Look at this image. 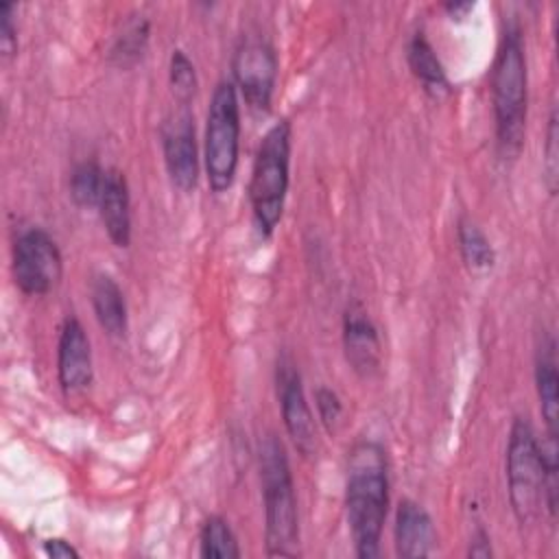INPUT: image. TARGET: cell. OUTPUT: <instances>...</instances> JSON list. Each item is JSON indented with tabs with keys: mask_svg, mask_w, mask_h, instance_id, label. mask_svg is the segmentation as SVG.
<instances>
[{
	"mask_svg": "<svg viewBox=\"0 0 559 559\" xmlns=\"http://www.w3.org/2000/svg\"><path fill=\"white\" fill-rule=\"evenodd\" d=\"M277 400L293 445L301 456H312L317 452L314 417L304 393L301 376L295 369V365L286 358L277 362Z\"/></svg>",
	"mask_w": 559,
	"mask_h": 559,
	"instance_id": "9c48e42d",
	"label": "cell"
},
{
	"mask_svg": "<svg viewBox=\"0 0 559 559\" xmlns=\"http://www.w3.org/2000/svg\"><path fill=\"white\" fill-rule=\"evenodd\" d=\"M507 487L515 520L533 524L544 504V461L537 435L526 417H515L507 443Z\"/></svg>",
	"mask_w": 559,
	"mask_h": 559,
	"instance_id": "8992f818",
	"label": "cell"
},
{
	"mask_svg": "<svg viewBox=\"0 0 559 559\" xmlns=\"http://www.w3.org/2000/svg\"><path fill=\"white\" fill-rule=\"evenodd\" d=\"M456 238H459L461 255L467 262V266L480 269V271L493 266V260H496L493 247L476 223H472L469 218H461L456 227Z\"/></svg>",
	"mask_w": 559,
	"mask_h": 559,
	"instance_id": "ffe728a7",
	"label": "cell"
},
{
	"mask_svg": "<svg viewBox=\"0 0 559 559\" xmlns=\"http://www.w3.org/2000/svg\"><path fill=\"white\" fill-rule=\"evenodd\" d=\"M240 151V105L231 81H218L205 120V177L210 190L223 194L231 188Z\"/></svg>",
	"mask_w": 559,
	"mask_h": 559,
	"instance_id": "5b68a950",
	"label": "cell"
},
{
	"mask_svg": "<svg viewBox=\"0 0 559 559\" xmlns=\"http://www.w3.org/2000/svg\"><path fill=\"white\" fill-rule=\"evenodd\" d=\"M146 44H148V22L135 20L122 31V35L116 37L109 50V59L118 68H133L142 59Z\"/></svg>",
	"mask_w": 559,
	"mask_h": 559,
	"instance_id": "44dd1931",
	"label": "cell"
},
{
	"mask_svg": "<svg viewBox=\"0 0 559 559\" xmlns=\"http://www.w3.org/2000/svg\"><path fill=\"white\" fill-rule=\"evenodd\" d=\"M474 2H448V4H443V9H445V13L452 17V20H463V17H467V13L469 11H474Z\"/></svg>",
	"mask_w": 559,
	"mask_h": 559,
	"instance_id": "83f0119b",
	"label": "cell"
},
{
	"mask_svg": "<svg viewBox=\"0 0 559 559\" xmlns=\"http://www.w3.org/2000/svg\"><path fill=\"white\" fill-rule=\"evenodd\" d=\"M343 349L349 367L360 378H373L382 365V345L378 336V328L369 319V314L352 304L343 317Z\"/></svg>",
	"mask_w": 559,
	"mask_h": 559,
	"instance_id": "7c38bea8",
	"label": "cell"
},
{
	"mask_svg": "<svg viewBox=\"0 0 559 559\" xmlns=\"http://www.w3.org/2000/svg\"><path fill=\"white\" fill-rule=\"evenodd\" d=\"M15 4L11 2H0V48L4 57L15 55L17 50V28L13 22Z\"/></svg>",
	"mask_w": 559,
	"mask_h": 559,
	"instance_id": "cb8c5ba5",
	"label": "cell"
},
{
	"mask_svg": "<svg viewBox=\"0 0 559 559\" xmlns=\"http://www.w3.org/2000/svg\"><path fill=\"white\" fill-rule=\"evenodd\" d=\"M406 59L415 79L421 83L428 96L441 98L450 92V81L443 70V63L439 61L432 44L426 39L424 33H415L411 37L406 48Z\"/></svg>",
	"mask_w": 559,
	"mask_h": 559,
	"instance_id": "2e32d148",
	"label": "cell"
},
{
	"mask_svg": "<svg viewBox=\"0 0 559 559\" xmlns=\"http://www.w3.org/2000/svg\"><path fill=\"white\" fill-rule=\"evenodd\" d=\"M63 275V258L55 238L41 227H28L13 245L15 286L31 297L50 293Z\"/></svg>",
	"mask_w": 559,
	"mask_h": 559,
	"instance_id": "52a82bcc",
	"label": "cell"
},
{
	"mask_svg": "<svg viewBox=\"0 0 559 559\" xmlns=\"http://www.w3.org/2000/svg\"><path fill=\"white\" fill-rule=\"evenodd\" d=\"M162 148H164V164L170 181L181 192L194 190L199 179V151H197L194 120L186 109L175 114V118L164 124Z\"/></svg>",
	"mask_w": 559,
	"mask_h": 559,
	"instance_id": "30bf717a",
	"label": "cell"
},
{
	"mask_svg": "<svg viewBox=\"0 0 559 559\" xmlns=\"http://www.w3.org/2000/svg\"><path fill=\"white\" fill-rule=\"evenodd\" d=\"M314 404H317V413H319L321 424L325 426L328 432H332L336 428V424L341 421V415H343L341 397L332 389L319 386L314 391Z\"/></svg>",
	"mask_w": 559,
	"mask_h": 559,
	"instance_id": "603a6c76",
	"label": "cell"
},
{
	"mask_svg": "<svg viewBox=\"0 0 559 559\" xmlns=\"http://www.w3.org/2000/svg\"><path fill=\"white\" fill-rule=\"evenodd\" d=\"M467 552H469V557H483V559H487V557L493 555V552H491V544H489V535H487L483 528H478V531L474 533Z\"/></svg>",
	"mask_w": 559,
	"mask_h": 559,
	"instance_id": "4316f807",
	"label": "cell"
},
{
	"mask_svg": "<svg viewBox=\"0 0 559 559\" xmlns=\"http://www.w3.org/2000/svg\"><path fill=\"white\" fill-rule=\"evenodd\" d=\"M231 72L234 85L240 90L245 103L255 111H269L277 79V55L273 46L260 37L242 39L234 52Z\"/></svg>",
	"mask_w": 559,
	"mask_h": 559,
	"instance_id": "ba28073f",
	"label": "cell"
},
{
	"mask_svg": "<svg viewBox=\"0 0 559 559\" xmlns=\"http://www.w3.org/2000/svg\"><path fill=\"white\" fill-rule=\"evenodd\" d=\"M201 557L205 559H238L240 548L229 522L221 515H210L201 528Z\"/></svg>",
	"mask_w": 559,
	"mask_h": 559,
	"instance_id": "ac0fdd59",
	"label": "cell"
},
{
	"mask_svg": "<svg viewBox=\"0 0 559 559\" xmlns=\"http://www.w3.org/2000/svg\"><path fill=\"white\" fill-rule=\"evenodd\" d=\"M98 212L109 240L116 247H129L131 242V197L127 177L116 170H105V183L98 201Z\"/></svg>",
	"mask_w": 559,
	"mask_h": 559,
	"instance_id": "4fadbf2b",
	"label": "cell"
},
{
	"mask_svg": "<svg viewBox=\"0 0 559 559\" xmlns=\"http://www.w3.org/2000/svg\"><path fill=\"white\" fill-rule=\"evenodd\" d=\"M435 526L428 511L415 500H402L395 513V550L402 559H421L432 552Z\"/></svg>",
	"mask_w": 559,
	"mask_h": 559,
	"instance_id": "5bb4252c",
	"label": "cell"
},
{
	"mask_svg": "<svg viewBox=\"0 0 559 559\" xmlns=\"http://www.w3.org/2000/svg\"><path fill=\"white\" fill-rule=\"evenodd\" d=\"M44 552L52 559H79V550L61 539V537H50V539H44Z\"/></svg>",
	"mask_w": 559,
	"mask_h": 559,
	"instance_id": "484cf974",
	"label": "cell"
},
{
	"mask_svg": "<svg viewBox=\"0 0 559 559\" xmlns=\"http://www.w3.org/2000/svg\"><path fill=\"white\" fill-rule=\"evenodd\" d=\"M57 376L66 393H79L92 384V345L76 317H68L61 325L57 347Z\"/></svg>",
	"mask_w": 559,
	"mask_h": 559,
	"instance_id": "8fae6325",
	"label": "cell"
},
{
	"mask_svg": "<svg viewBox=\"0 0 559 559\" xmlns=\"http://www.w3.org/2000/svg\"><path fill=\"white\" fill-rule=\"evenodd\" d=\"M389 507V469L380 443L362 441L354 445L347 463L345 511L360 559H373L380 552L382 526Z\"/></svg>",
	"mask_w": 559,
	"mask_h": 559,
	"instance_id": "6da1fadb",
	"label": "cell"
},
{
	"mask_svg": "<svg viewBox=\"0 0 559 559\" xmlns=\"http://www.w3.org/2000/svg\"><path fill=\"white\" fill-rule=\"evenodd\" d=\"M293 129L286 118L275 122L262 138L249 179V203L260 236H273L282 221L290 181Z\"/></svg>",
	"mask_w": 559,
	"mask_h": 559,
	"instance_id": "277c9868",
	"label": "cell"
},
{
	"mask_svg": "<svg viewBox=\"0 0 559 559\" xmlns=\"http://www.w3.org/2000/svg\"><path fill=\"white\" fill-rule=\"evenodd\" d=\"M260 483L264 498V542L269 557H297L299 515L290 463L282 441L266 435L258 448Z\"/></svg>",
	"mask_w": 559,
	"mask_h": 559,
	"instance_id": "3957f363",
	"label": "cell"
},
{
	"mask_svg": "<svg viewBox=\"0 0 559 559\" xmlns=\"http://www.w3.org/2000/svg\"><path fill=\"white\" fill-rule=\"evenodd\" d=\"M491 100L498 151L504 159H515L524 146L528 100L526 55L522 31L515 22H509L500 37L491 70Z\"/></svg>",
	"mask_w": 559,
	"mask_h": 559,
	"instance_id": "7a4b0ae2",
	"label": "cell"
},
{
	"mask_svg": "<svg viewBox=\"0 0 559 559\" xmlns=\"http://www.w3.org/2000/svg\"><path fill=\"white\" fill-rule=\"evenodd\" d=\"M168 79H170L175 98L181 105H188L197 94L199 81H197V70L183 50H173L170 66H168Z\"/></svg>",
	"mask_w": 559,
	"mask_h": 559,
	"instance_id": "7402d4cb",
	"label": "cell"
},
{
	"mask_svg": "<svg viewBox=\"0 0 559 559\" xmlns=\"http://www.w3.org/2000/svg\"><path fill=\"white\" fill-rule=\"evenodd\" d=\"M557 142H559V138H557V114L552 111L550 120H548V140H546V173H548L550 192L557 190V157H559Z\"/></svg>",
	"mask_w": 559,
	"mask_h": 559,
	"instance_id": "d4e9b609",
	"label": "cell"
},
{
	"mask_svg": "<svg viewBox=\"0 0 559 559\" xmlns=\"http://www.w3.org/2000/svg\"><path fill=\"white\" fill-rule=\"evenodd\" d=\"M105 170L96 159H83L72 168L70 197L79 207H98Z\"/></svg>",
	"mask_w": 559,
	"mask_h": 559,
	"instance_id": "d6986e66",
	"label": "cell"
},
{
	"mask_svg": "<svg viewBox=\"0 0 559 559\" xmlns=\"http://www.w3.org/2000/svg\"><path fill=\"white\" fill-rule=\"evenodd\" d=\"M92 308L96 314L98 325L109 334V336H124L127 334V301L116 284V280L107 273H98L92 280Z\"/></svg>",
	"mask_w": 559,
	"mask_h": 559,
	"instance_id": "9a60e30c",
	"label": "cell"
},
{
	"mask_svg": "<svg viewBox=\"0 0 559 559\" xmlns=\"http://www.w3.org/2000/svg\"><path fill=\"white\" fill-rule=\"evenodd\" d=\"M535 384H537L539 408H542V417L546 421V430H548V435L557 437V428H559V373H557L552 338H548L537 349Z\"/></svg>",
	"mask_w": 559,
	"mask_h": 559,
	"instance_id": "e0dca14e",
	"label": "cell"
}]
</instances>
